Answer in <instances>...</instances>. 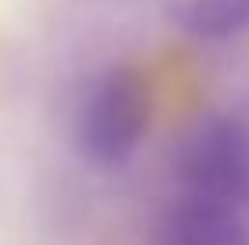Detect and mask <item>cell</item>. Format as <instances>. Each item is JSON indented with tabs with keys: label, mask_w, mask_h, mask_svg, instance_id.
Returning a JSON list of instances; mask_svg holds the SVG:
<instances>
[{
	"label": "cell",
	"mask_w": 249,
	"mask_h": 245,
	"mask_svg": "<svg viewBox=\"0 0 249 245\" xmlns=\"http://www.w3.org/2000/svg\"><path fill=\"white\" fill-rule=\"evenodd\" d=\"M152 123V87L134 65H112L90 83L76 112V151L98 170L134 159Z\"/></svg>",
	"instance_id": "cell-1"
},
{
	"label": "cell",
	"mask_w": 249,
	"mask_h": 245,
	"mask_svg": "<svg viewBox=\"0 0 249 245\" xmlns=\"http://www.w3.org/2000/svg\"><path fill=\"white\" fill-rule=\"evenodd\" d=\"M184 198L238 209L249 191V145L235 123H202L181 163Z\"/></svg>",
	"instance_id": "cell-2"
},
{
	"label": "cell",
	"mask_w": 249,
	"mask_h": 245,
	"mask_svg": "<svg viewBox=\"0 0 249 245\" xmlns=\"http://www.w3.org/2000/svg\"><path fill=\"white\" fill-rule=\"evenodd\" d=\"M159 245H249V231L238 209L181 195L162 216Z\"/></svg>",
	"instance_id": "cell-3"
},
{
	"label": "cell",
	"mask_w": 249,
	"mask_h": 245,
	"mask_svg": "<svg viewBox=\"0 0 249 245\" xmlns=\"http://www.w3.org/2000/svg\"><path fill=\"white\" fill-rule=\"evenodd\" d=\"M162 7L195 40H228L249 25V0H162Z\"/></svg>",
	"instance_id": "cell-4"
}]
</instances>
